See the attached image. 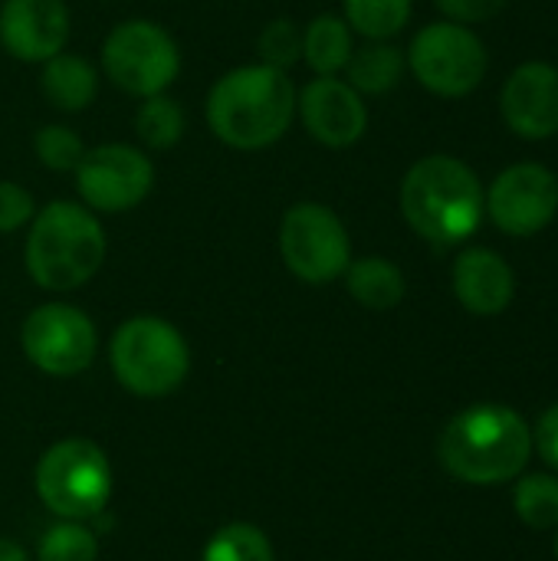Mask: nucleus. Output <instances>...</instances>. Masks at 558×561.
I'll use <instances>...</instances> for the list:
<instances>
[{"label": "nucleus", "mask_w": 558, "mask_h": 561, "mask_svg": "<svg viewBox=\"0 0 558 561\" xmlns=\"http://www.w3.org/2000/svg\"><path fill=\"white\" fill-rule=\"evenodd\" d=\"M102 72L79 53H56L39 66V92L56 112L76 115L95 105Z\"/></svg>", "instance_id": "nucleus-17"}, {"label": "nucleus", "mask_w": 558, "mask_h": 561, "mask_svg": "<svg viewBox=\"0 0 558 561\" xmlns=\"http://www.w3.org/2000/svg\"><path fill=\"white\" fill-rule=\"evenodd\" d=\"M342 279H345L349 296L372 312H388V309L401 306V299L408 293V279H405L401 266L391 263L388 256H358L349 263Z\"/></svg>", "instance_id": "nucleus-18"}, {"label": "nucleus", "mask_w": 558, "mask_h": 561, "mask_svg": "<svg viewBox=\"0 0 558 561\" xmlns=\"http://www.w3.org/2000/svg\"><path fill=\"white\" fill-rule=\"evenodd\" d=\"M36 214L33 194L16 181H0V233L23 230Z\"/></svg>", "instance_id": "nucleus-28"}, {"label": "nucleus", "mask_w": 558, "mask_h": 561, "mask_svg": "<svg viewBox=\"0 0 558 561\" xmlns=\"http://www.w3.org/2000/svg\"><path fill=\"white\" fill-rule=\"evenodd\" d=\"M513 510L536 533L558 529V477L553 473L523 477L513 490Z\"/></svg>", "instance_id": "nucleus-23"}, {"label": "nucleus", "mask_w": 558, "mask_h": 561, "mask_svg": "<svg viewBox=\"0 0 558 561\" xmlns=\"http://www.w3.org/2000/svg\"><path fill=\"white\" fill-rule=\"evenodd\" d=\"M411 0H342V16L365 39H395L411 23Z\"/></svg>", "instance_id": "nucleus-22"}, {"label": "nucleus", "mask_w": 558, "mask_h": 561, "mask_svg": "<svg viewBox=\"0 0 558 561\" xmlns=\"http://www.w3.org/2000/svg\"><path fill=\"white\" fill-rule=\"evenodd\" d=\"M257 56H260V62L289 72L296 62H303V26L289 16L270 20L257 33Z\"/></svg>", "instance_id": "nucleus-27"}, {"label": "nucleus", "mask_w": 558, "mask_h": 561, "mask_svg": "<svg viewBox=\"0 0 558 561\" xmlns=\"http://www.w3.org/2000/svg\"><path fill=\"white\" fill-rule=\"evenodd\" d=\"M201 561H276L263 529L250 523H230L210 536Z\"/></svg>", "instance_id": "nucleus-24"}, {"label": "nucleus", "mask_w": 558, "mask_h": 561, "mask_svg": "<svg viewBox=\"0 0 558 561\" xmlns=\"http://www.w3.org/2000/svg\"><path fill=\"white\" fill-rule=\"evenodd\" d=\"M36 493L59 519H92L112 500V463L86 437L59 440L36 463Z\"/></svg>", "instance_id": "nucleus-7"}, {"label": "nucleus", "mask_w": 558, "mask_h": 561, "mask_svg": "<svg viewBox=\"0 0 558 561\" xmlns=\"http://www.w3.org/2000/svg\"><path fill=\"white\" fill-rule=\"evenodd\" d=\"M296 82L289 72L266 62L227 69L204 99L210 135L234 151H263L276 145L296 118Z\"/></svg>", "instance_id": "nucleus-1"}, {"label": "nucleus", "mask_w": 558, "mask_h": 561, "mask_svg": "<svg viewBox=\"0 0 558 561\" xmlns=\"http://www.w3.org/2000/svg\"><path fill=\"white\" fill-rule=\"evenodd\" d=\"M454 296L474 316H500L516 296L513 266L487 247H470L454 260Z\"/></svg>", "instance_id": "nucleus-16"}, {"label": "nucleus", "mask_w": 558, "mask_h": 561, "mask_svg": "<svg viewBox=\"0 0 558 561\" xmlns=\"http://www.w3.org/2000/svg\"><path fill=\"white\" fill-rule=\"evenodd\" d=\"M26 362L49 378L82 375L99 352V332L89 312L69 302H43L20 325Z\"/></svg>", "instance_id": "nucleus-11"}, {"label": "nucleus", "mask_w": 558, "mask_h": 561, "mask_svg": "<svg viewBox=\"0 0 558 561\" xmlns=\"http://www.w3.org/2000/svg\"><path fill=\"white\" fill-rule=\"evenodd\" d=\"M155 161L145 148L128 141H105L86 148L82 161L72 171V187L79 204L99 217H118L135 210L155 187Z\"/></svg>", "instance_id": "nucleus-10"}, {"label": "nucleus", "mask_w": 558, "mask_h": 561, "mask_svg": "<svg viewBox=\"0 0 558 561\" xmlns=\"http://www.w3.org/2000/svg\"><path fill=\"white\" fill-rule=\"evenodd\" d=\"M437 457L460 483H510L533 457V431L506 404H470L444 427Z\"/></svg>", "instance_id": "nucleus-4"}, {"label": "nucleus", "mask_w": 558, "mask_h": 561, "mask_svg": "<svg viewBox=\"0 0 558 561\" xmlns=\"http://www.w3.org/2000/svg\"><path fill=\"white\" fill-rule=\"evenodd\" d=\"M434 3L447 20L467 26V23H483V20L497 16L510 0H434Z\"/></svg>", "instance_id": "nucleus-29"}, {"label": "nucleus", "mask_w": 558, "mask_h": 561, "mask_svg": "<svg viewBox=\"0 0 558 561\" xmlns=\"http://www.w3.org/2000/svg\"><path fill=\"white\" fill-rule=\"evenodd\" d=\"M296 118L312 141L342 151L362 141L368 128V105L342 76H312L296 92Z\"/></svg>", "instance_id": "nucleus-13"}, {"label": "nucleus", "mask_w": 558, "mask_h": 561, "mask_svg": "<svg viewBox=\"0 0 558 561\" xmlns=\"http://www.w3.org/2000/svg\"><path fill=\"white\" fill-rule=\"evenodd\" d=\"M490 220L510 237H533L558 214V178L543 164L506 168L487 194Z\"/></svg>", "instance_id": "nucleus-12"}, {"label": "nucleus", "mask_w": 558, "mask_h": 561, "mask_svg": "<svg viewBox=\"0 0 558 561\" xmlns=\"http://www.w3.org/2000/svg\"><path fill=\"white\" fill-rule=\"evenodd\" d=\"M355 53V33L339 13H319L303 26V62L312 76H342Z\"/></svg>", "instance_id": "nucleus-19"}, {"label": "nucleus", "mask_w": 558, "mask_h": 561, "mask_svg": "<svg viewBox=\"0 0 558 561\" xmlns=\"http://www.w3.org/2000/svg\"><path fill=\"white\" fill-rule=\"evenodd\" d=\"M118 385L138 398H164L187 381L191 348L178 325L161 316L125 319L109 345Z\"/></svg>", "instance_id": "nucleus-5"}, {"label": "nucleus", "mask_w": 558, "mask_h": 561, "mask_svg": "<svg viewBox=\"0 0 558 561\" xmlns=\"http://www.w3.org/2000/svg\"><path fill=\"white\" fill-rule=\"evenodd\" d=\"M102 217L79 201H49L26 224L23 266L43 293H76L105 263Z\"/></svg>", "instance_id": "nucleus-2"}, {"label": "nucleus", "mask_w": 558, "mask_h": 561, "mask_svg": "<svg viewBox=\"0 0 558 561\" xmlns=\"http://www.w3.org/2000/svg\"><path fill=\"white\" fill-rule=\"evenodd\" d=\"M69 33L66 0H0V46L16 62L43 66L66 49Z\"/></svg>", "instance_id": "nucleus-14"}, {"label": "nucleus", "mask_w": 558, "mask_h": 561, "mask_svg": "<svg viewBox=\"0 0 558 561\" xmlns=\"http://www.w3.org/2000/svg\"><path fill=\"white\" fill-rule=\"evenodd\" d=\"M408 227L437 247L474 237L487 214V191L470 164L454 154H428L414 161L398 194Z\"/></svg>", "instance_id": "nucleus-3"}, {"label": "nucleus", "mask_w": 558, "mask_h": 561, "mask_svg": "<svg viewBox=\"0 0 558 561\" xmlns=\"http://www.w3.org/2000/svg\"><path fill=\"white\" fill-rule=\"evenodd\" d=\"M405 69H408L405 49H398L391 39H365V46L352 53L342 79L358 95H385L401 82Z\"/></svg>", "instance_id": "nucleus-20"}, {"label": "nucleus", "mask_w": 558, "mask_h": 561, "mask_svg": "<svg viewBox=\"0 0 558 561\" xmlns=\"http://www.w3.org/2000/svg\"><path fill=\"white\" fill-rule=\"evenodd\" d=\"M184 131H187L184 105L168 92L148 95L135 108V138L141 141L145 151H168L184 138Z\"/></svg>", "instance_id": "nucleus-21"}, {"label": "nucleus", "mask_w": 558, "mask_h": 561, "mask_svg": "<svg viewBox=\"0 0 558 561\" xmlns=\"http://www.w3.org/2000/svg\"><path fill=\"white\" fill-rule=\"evenodd\" d=\"M500 108L510 125L526 141H543L558 135V69L553 62H523L513 69L500 92Z\"/></svg>", "instance_id": "nucleus-15"}, {"label": "nucleus", "mask_w": 558, "mask_h": 561, "mask_svg": "<svg viewBox=\"0 0 558 561\" xmlns=\"http://www.w3.org/2000/svg\"><path fill=\"white\" fill-rule=\"evenodd\" d=\"M280 260L309 286L342 279L352 263V237L345 220L319 201H299L286 207L280 220Z\"/></svg>", "instance_id": "nucleus-8"}, {"label": "nucleus", "mask_w": 558, "mask_h": 561, "mask_svg": "<svg viewBox=\"0 0 558 561\" xmlns=\"http://www.w3.org/2000/svg\"><path fill=\"white\" fill-rule=\"evenodd\" d=\"M405 56L414 79L441 99L470 95L483 82L490 66L483 39L470 26L454 20L421 26Z\"/></svg>", "instance_id": "nucleus-9"}, {"label": "nucleus", "mask_w": 558, "mask_h": 561, "mask_svg": "<svg viewBox=\"0 0 558 561\" xmlns=\"http://www.w3.org/2000/svg\"><path fill=\"white\" fill-rule=\"evenodd\" d=\"M33 154L46 171L72 174L86 154V141L76 135V128H69L62 122H46L33 131Z\"/></svg>", "instance_id": "nucleus-25"}, {"label": "nucleus", "mask_w": 558, "mask_h": 561, "mask_svg": "<svg viewBox=\"0 0 558 561\" xmlns=\"http://www.w3.org/2000/svg\"><path fill=\"white\" fill-rule=\"evenodd\" d=\"M533 447L539 450V457L558 473V401L536 421L533 431Z\"/></svg>", "instance_id": "nucleus-30"}, {"label": "nucleus", "mask_w": 558, "mask_h": 561, "mask_svg": "<svg viewBox=\"0 0 558 561\" xmlns=\"http://www.w3.org/2000/svg\"><path fill=\"white\" fill-rule=\"evenodd\" d=\"M99 72L125 95L148 99L168 92L181 76V46L168 26L148 16L115 23L99 46Z\"/></svg>", "instance_id": "nucleus-6"}, {"label": "nucleus", "mask_w": 558, "mask_h": 561, "mask_svg": "<svg viewBox=\"0 0 558 561\" xmlns=\"http://www.w3.org/2000/svg\"><path fill=\"white\" fill-rule=\"evenodd\" d=\"M553 549H556V559H558V533H556V546H553Z\"/></svg>", "instance_id": "nucleus-32"}, {"label": "nucleus", "mask_w": 558, "mask_h": 561, "mask_svg": "<svg viewBox=\"0 0 558 561\" xmlns=\"http://www.w3.org/2000/svg\"><path fill=\"white\" fill-rule=\"evenodd\" d=\"M0 561H26V552L13 539H0Z\"/></svg>", "instance_id": "nucleus-31"}, {"label": "nucleus", "mask_w": 558, "mask_h": 561, "mask_svg": "<svg viewBox=\"0 0 558 561\" xmlns=\"http://www.w3.org/2000/svg\"><path fill=\"white\" fill-rule=\"evenodd\" d=\"M39 561H95L99 559V542L95 533L86 529L76 519H62L53 529L43 533L39 549H36Z\"/></svg>", "instance_id": "nucleus-26"}]
</instances>
